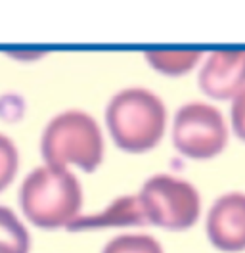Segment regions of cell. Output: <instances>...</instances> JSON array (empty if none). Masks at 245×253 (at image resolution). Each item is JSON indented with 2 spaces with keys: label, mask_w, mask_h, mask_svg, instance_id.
<instances>
[{
  "label": "cell",
  "mask_w": 245,
  "mask_h": 253,
  "mask_svg": "<svg viewBox=\"0 0 245 253\" xmlns=\"http://www.w3.org/2000/svg\"><path fill=\"white\" fill-rule=\"evenodd\" d=\"M82 186L71 169L42 163L35 167L19 186L23 217L44 230L67 228L82 207Z\"/></svg>",
  "instance_id": "cell-1"
},
{
  "label": "cell",
  "mask_w": 245,
  "mask_h": 253,
  "mask_svg": "<svg viewBox=\"0 0 245 253\" xmlns=\"http://www.w3.org/2000/svg\"><path fill=\"white\" fill-rule=\"evenodd\" d=\"M106 125L121 150L144 154L153 150L165 136L167 106L150 88L126 86L109 98Z\"/></svg>",
  "instance_id": "cell-2"
},
{
  "label": "cell",
  "mask_w": 245,
  "mask_h": 253,
  "mask_svg": "<svg viewBox=\"0 0 245 253\" xmlns=\"http://www.w3.org/2000/svg\"><path fill=\"white\" fill-rule=\"evenodd\" d=\"M104 134L88 111L71 108L56 113L46 123L41 136V156L46 165L92 173L104 161Z\"/></svg>",
  "instance_id": "cell-3"
},
{
  "label": "cell",
  "mask_w": 245,
  "mask_h": 253,
  "mask_svg": "<svg viewBox=\"0 0 245 253\" xmlns=\"http://www.w3.org/2000/svg\"><path fill=\"white\" fill-rule=\"evenodd\" d=\"M136 200L146 224L167 230H186L201 215L198 188L190 180L170 173L152 174L142 184Z\"/></svg>",
  "instance_id": "cell-4"
},
{
  "label": "cell",
  "mask_w": 245,
  "mask_h": 253,
  "mask_svg": "<svg viewBox=\"0 0 245 253\" xmlns=\"http://www.w3.org/2000/svg\"><path fill=\"white\" fill-rule=\"evenodd\" d=\"M228 123L207 102H186L172 121V146L188 159H213L228 146Z\"/></svg>",
  "instance_id": "cell-5"
},
{
  "label": "cell",
  "mask_w": 245,
  "mask_h": 253,
  "mask_svg": "<svg viewBox=\"0 0 245 253\" xmlns=\"http://www.w3.org/2000/svg\"><path fill=\"white\" fill-rule=\"evenodd\" d=\"M207 238L218 252H245V192L218 196L207 213Z\"/></svg>",
  "instance_id": "cell-6"
},
{
  "label": "cell",
  "mask_w": 245,
  "mask_h": 253,
  "mask_svg": "<svg viewBox=\"0 0 245 253\" xmlns=\"http://www.w3.org/2000/svg\"><path fill=\"white\" fill-rule=\"evenodd\" d=\"M199 88L214 100H234L245 88V50H213L199 69Z\"/></svg>",
  "instance_id": "cell-7"
},
{
  "label": "cell",
  "mask_w": 245,
  "mask_h": 253,
  "mask_svg": "<svg viewBox=\"0 0 245 253\" xmlns=\"http://www.w3.org/2000/svg\"><path fill=\"white\" fill-rule=\"evenodd\" d=\"M134 224H146L142 211L138 207L136 194L134 196H121L113 200L109 206L96 215H84L77 217L75 221L67 226V230H90V228H102V226H134Z\"/></svg>",
  "instance_id": "cell-8"
},
{
  "label": "cell",
  "mask_w": 245,
  "mask_h": 253,
  "mask_svg": "<svg viewBox=\"0 0 245 253\" xmlns=\"http://www.w3.org/2000/svg\"><path fill=\"white\" fill-rule=\"evenodd\" d=\"M144 60L152 65L155 71L168 75V77H178L192 71L201 60L203 52L201 50H165V48H153L144 52Z\"/></svg>",
  "instance_id": "cell-9"
},
{
  "label": "cell",
  "mask_w": 245,
  "mask_h": 253,
  "mask_svg": "<svg viewBox=\"0 0 245 253\" xmlns=\"http://www.w3.org/2000/svg\"><path fill=\"white\" fill-rule=\"evenodd\" d=\"M31 236L14 209L0 206V253H29Z\"/></svg>",
  "instance_id": "cell-10"
},
{
  "label": "cell",
  "mask_w": 245,
  "mask_h": 253,
  "mask_svg": "<svg viewBox=\"0 0 245 253\" xmlns=\"http://www.w3.org/2000/svg\"><path fill=\"white\" fill-rule=\"evenodd\" d=\"M102 253H165L157 238L150 234H119L104 246Z\"/></svg>",
  "instance_id": "cell-11"
},
{
  "label": "cell",
  "mask_w": 245,
  "mask_h": 253,
  "mask_svg": "<svg viewBox=\"0 0 245 253\" xmlns=\"http://www.w3.org/2000/svg\"><path fill=\"white\" fill-rule=\"evenodd\" d=\"M19 169V152L15 142L4 132H0V192L14 182Z\"/></svg>",
  "instance_id": "cell-12"
},
{
  "label": "cell",
  "mask_w": 245,
  "mask_h": 253,
  "mask_svg": "<svg viewBox=\"0 0 245 253\" xmlns=\"http://www.w3.org/2000/svg\"><path fill=\"white\" fill-rule=\"evenodd\" d=\"M230 125L234 128L236 136L245 142V88L232 100L230 108Z\"/></svg>",
  "instance_id": "cell-13"
}]
</instances>
